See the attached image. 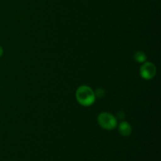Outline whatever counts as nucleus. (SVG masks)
<instances>
[{
	"mask_svg": "<svg viewBox=\"0 0 161 161\" xmlns=\"http://www.w3.org/2000/svg\"><path fill=\"white\" fill-rule=\"evenodd\" d=\"M75 98L82 106L89 107L95 102L96 97L92 88L86 85H82L75 91Z\"/></svg>",
	"mask_w": 161,
	"mask_h": 161,
	"instance_id": "nucleus-1",
	"label": "nucleus"
},
{
	"mask_svg": "<svg viewBox=\"0 0 161 161\" xmlns=\"http://www.w3.org/2000/svg\"><path fill=\"white\" fill-rule=\"evenodd\" d=\"M97 123L102 129L113 130L117 127V119L108 112H102L97 116Z\"/></svg>",
	"mask_w": 161,
	"mask_h": 161,
	"instance_id": "nucleus-2",
	"label": "nucleus"
},
{
	"mask_svg": "<svg viewBox=\"0 0 161 161\" xmlns=\"http://www.w3.org/2000/svg\"><path fill=\"white\" fill-rule=\"evenodd\" d=\"M157 74V67L155 64L149 61L142 63L140 68V75L146 80H152Z\"/></svg>",
	"mask_w": 161,
	"mask_h": 161,
	"instance_id": "nucleus-3",
	"label": "nucleus"
},
{
	"mask_svg": "<svg viewBox=\"0 0 161 161\" xmlns=\"http://www.w3.org/2000/svg\"><path fill=\"white\" fill-rule=\"evenodd\" d=\"M118 130L120 135L124 137H128L132 133V127L127 121H121L118 124Z\"/></svg>",
	"mask_w": 161,
	"mask_h": 161,
	"instance_id": "nucleus-4",
	"label": "nucleus"
},
{
	"mask_svg": "<svg viewBox=\"0 0 161 161\" xmlns=\"http://www.w3.org/2000/svg\"><path fill=\"white\" fill-rule=\"evenodd\" d=\"M134 59H135V61H137V62L142 64V63L146 61V60H147V56H146V54L143 51L138 50V51L135 52V53H134Z\"/></svg>",
	"mask_w": 161,
	"mask_h": 161,
	"instance_id": "nucleus-5",
	"label": "nucleus"
},
{
	"mask_svg": "<svg viewBox=\"0 0 161 161\" xmlns=\"http://www.w3.org/2000/svg\"><path fill=\"white\" fill-rule=\"evenodd\" d=\"M94 94H95L96 98H102L105 96V91L103 88H97L95 91H94Z\"/></svg>",
	"mask_w": 161,
	"mask_h": 161,
	"instance_id": "nucleus-6",
	"label": "nucleus"
},
{
	"mask_svg": "<svg viewBox=\"0 0 161 161\" xmlns=\"http://www.w3.org/2000/svg\"><path fill=\"white\" fill-rule=\"evenodd\" d=\"M3 52H4V51H3V48L1 47V46H0V58H1V57L3 56Z\"/></svg>",
	"mask_w": 161,
	"mask_h": 161,
	"instance_id": "nucleus-7",
	"label": "nucleus"
}]
</instances>
